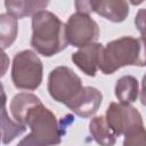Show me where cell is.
<instances>
[{
	"label": "cell",
	"instance_id": "obj_7",
	"mask_svg": "<svg viewBox=\"0 0 146 146\" xmlns=\"http://www.w3.org/2000/svg\"><path fill=\"white\" fill-rule=\"evenodd\" d=\"M105 119L116 136L124 135L137 125H144L140 113L131 105L111 103L106 110Z\"/></svg>",
	"mask_w": 146,
	"mask_h": 146
},
{
	"label": "cell",
	"instance_id": "obj_17",
	"mask_svg": "<svg viewBox=\"0 0 146 146\" xmlns=\"http://www.w3.org/2000/svg\"><path fill=\"white\" fill-rule=\"evenodd\" d=\"M123 146H146V129L137 125L124 133Z\"/></svg>",
	"mask_w": 146,
	"mask_h": 146
},
{
	"label": "cell",
	"instance_id": "obj_8",
	"mask_svg": "<svg viewBox=\"0 0 146 146\" xmlns=\"http://www.w3.org/2000/svg\"><path fill=\"white\" fill-rule=\"evenodd\" d=\"M78 13H96L113 23L123 22L129 15V3L123 0H92L75 1Z\"/></svg>",
	"mask_w": 146,
	"mask_h": 146
},
{
	"label": "cell",
	"instance_id": "obj_16",
	"mask_svg": "<svg viewBox=\"0 0 146 146\" xmlns=\"http://www.w3.org/2000/svg\"><path fill=\"white\" fill-rule=\"evenodd\" d=\"M17 19L8 13L0 15V44L5 50L13 44L17 36Z\"/></svg>",
	"mask_w": 146,
	"mask_h": 146
},
{
	"label": "cell",
	"instance_id": "obj_19",
	"mask_svg": "<svg viewBox=\"0 0 146 146\" xmlns=\"http://www.w3.org/2000/svg\"><path fill=\"white\" fill-rule=\"evenodd\" d=\"M140 103L146 106V74L141 80V90H140Z\"/></svg>",
	"mask_w": 146,
	"mask_h": 146
},
{
	"label": "cell",
	"instance_id": "obj_10",
	"mask_svg": "<svg viewBox=\"0 0 146 146\" xmlns=\"http://www.w3.org/2000/svg\"><path fill=\"white\" fill-rule=\"evenodd\" d=\"M104 47L102 43H91L80 48L72 55V62L87 75L95 76L100 66Z\"/></svg>",
	"mask_w": 146,
	"mask_h": 146
},
{
	"label": "cell",
	"instance_id": "obj_12",
	"mask_svg": "<svg viewBox=\"0 0 146 146\" xmlns=\"http://www.w3.org/2000/svg\"><path fill=\"white\" fill-rule=\"evenodd\" d=\"M89 132L97 144L100 146H114L116 135L108 125L105 116H95L89 123Z\"/></svg>",
	"mask_w": 146,
	"mask_h": 146
},
{
	"label": "cell",
	"instance_id": "obj_11",
	"mask_svg": "<svg viewBox=\"0 0 146 146\" xmlns=\"http://www.w3.org/2000/svg\"><path fill=\"white\" fill-rule=\"evenodd\" d=\"M49 5L48 1H32V0H7L5 1V7L7 13L14 16L16 19L24 18L26 16H33L36 13L44 10Z\"/></svg>",
	"mask_w": 146,
	"mask_h": 146
},
{
	"label": "cell",
	"instance_id": "obj_9",
	"mask_svg": "<svg viewBox=\"0 0 146 146\" xmlns=\"http://www.w3.org/2000/svg\"><path fill=\"white\" fill-rule=\"evenodd\" d=\"M103 100L102 92L95 87H83L67 107L80 117H90L99 108Z\"/></svg>",
	"mask_w": 146,
	"mask_h": 146
},
{
	"label": "cell",
	"instance_id": "obj_5",
	"mask_svg": "<svg viewBox=\"0 0 146 146\" xmlns=\"http://www.w3.org/2000/svg\"><path fill=\"white\" fill-rule=\"evenodd\" d=\"M81 79L67 66L54 68L48 76V91L52 99L68 105L82 90Z\"/></svg>",
	"mask_w": 146,
	"mask_h": 146
},
{
	"label": "cell",
	"instance_id": "obj_14",
	"mask_svg": "<svg viewBox=\"0 0 146 146\" xmlns=\"http://www.w3.org/2000/svg\"><path fill=\"white\" fill-rule=\"evenodd\" d=\"M39 102H40V98L33 94L21 92L14 96V98L10 102V112L15 121L22 124L29 110Z\"/></svg>",
	"mask_w": 146,
	"mask_h": 146
},
{
	"label": "cell",
	"instance_id": "obj_1",
	"mask_svg": "<svg viewBox=\"0 0 146 146\" xmlns=\"http://www.w3.org/2000/svg\"><path fill=\"white\" fill-rule=\"evenodd\" d=\"M23 125H27L31 132L24 137L17 146H52L62 141V136L65 133L55 114L48 110L41 100L32 106L26 113Z\"/></svg>",
	"mask_w": 146,
	"mask_h": 146
},
{
	"label": "cell",
	"instance_id": "obj_2",
	"mask_svg": "<svg viewBox=\"0 0 146 146\" xmlns=\"http://www.w3.org/2000/svg\"><path fill=\"white\" fill-rule=\"evenodd\" d=\"M67 44L66 24L55 14L41 10L32 16L31 46L40 55L51 57L63 51Z\"/></svg>",
	"mask_w": 146,
	"mask_h": 146
},
{
	"label": "cell",
	"instance_id": "obj_3",
	"mask_svg": "<svg viewBox=\"0 0 146 146\" xmlns=\"http://www.w3.org/2000/svg\"><path fill=\"white\" fill-rule=\"evenodd\" d=\"M146 66V40L143 38L122 36L104 47L99 70L113 74L123 66Z\"/></svg>",
	"mask_w": 146,
	"mask_h": 146
},
{
	"label": "cell",
	"instance_id": "obj_15",
	"mask_svg": "<svg viewBox=\"0 0 146 146\" xmlns=\"http://www.w3.org/2000/svg\"><path fill=\"white\" fill-rule=\"evenodd\" d=\"M2 97L3 100H2V112H1V131H2V144L6 145L13 141L17 136L22 135L26 130V127L9 119L6 111V97L3 91H2Z\"/></svg>",
	"mask_w": 146,
	"mask_h": 146
},
{
	"label": "cell",
	"instance_id": "obj_6",
	"mask_svg": "<svg viewBox=\"0 0 146 146\" xmlns=\"http://www.w3.org/2000/svg\"><path fill=\"white\" fill-rule=\"evenodd\" d=\"M66 36L73 47L82 48L95 43L99 38L98 24L84 13L72 14L66 23Z\"/></svg>",
	"mask_w": 146,
	"mask_h": 146
},
{
	"label": "cell",
	"instance_id": "obj_18",
	"mask_svg": "<svg viewBox=\"0 0 146 146\" xmlns=\"http://www.w3.org/2000/svg\"><path fill=\"white\" fill-rule=\"evenodd\" d=\"M136 29L140 32L141 38L146 40V8L139 9L135 17Z\"/></svg>",
	"mask_w": 146,
	"mask_h": 146
},
{
	"label": "cell",
	"instance_id": "obj_4",
	"mask_svg": "<svg viewBox=\"0 0 146 146\" xmlns=\"http://www.w3.org/2000/svg\"><path fill=\"white\" fill-rule=\"evenodd\" d=\"M43 65L39 56L32 50L17 52L13 60L11 80L17 89L35 90L42 82Z\"/></svg>",
	"mask_w": 146,
	"mask_h": 146
},
{
	"label": "cell",
	"instance_id": "obj_13",
	"mask_svg": "<svg viewBox=\"0 0 146 146\" xmlns=\"http://www.w3.org/2000/svg\"><path fill=\"white\" fill-rule=\"evenodd\" d=\"M114 91L120 104L130 105L137 100L139 94L138 81L132 75H123L116 81Z\"/></svg>",
	"mask_w": 146,
	"mask_h": 146
}]
</instances>
